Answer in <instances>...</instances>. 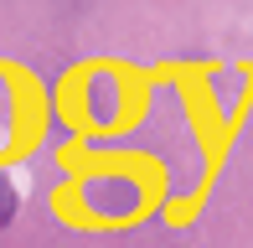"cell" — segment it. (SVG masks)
I'll return each mask as SVG.
<instances>
[{
  "label": "cell",
  "instance_id": "obj_1",
  "mask_svg": "<svg viewBox=\"0 0 253 248\" xmlns=\"http://www.w3.org/2000/svg\"><path fill=\"white\" fill-rule=\"evenodd\" d=\"M88 202H93L98 212H129L134 202H140V191L129 181H93L88 186Z\"/></svg>",
  "mask_w": 253,
  "mask_h": 248
},
{
  "label": "cell",
  "instance_id": "obj_2",
  "mask_svg": "<svg viewBox=\"0 0 253 248\" xmlns=\"http://www.w3.org/2000/svg\"><path fill=\"white\" fill-rule=\"evenodd\" d=\"M10 217H16V191H10V181L0 176V228H5Z\"/></svg>",
  "mask_w": 253,
  "mask_h": 248
}]
</instances>
